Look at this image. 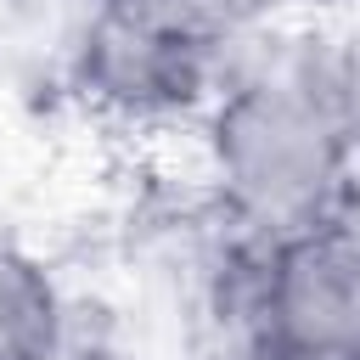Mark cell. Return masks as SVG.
<instances>
[{
  "label": "cell",
  "mask_w": 360,
  "mask_h": 360,
  "mask_svg": "<svg viewBox=\"0 0 360 360\" xmlns=\"http://www.w3.org/2000/svg\"><path fill=\"white\" fill-rule=\"evenodd\" d=\"M202 158L225 214L259 248L315 231L354 180V146L321 84V56L225 79L208 101Z\"/></svg>",
  "instance_id": "obj_1"
},
{
  "label": "cell",
  "mask_w": 360,
  "mask_h": 360,
  "mask_svg": "<svg viewBox=\"0 0 360 360\" xmlns=\"http://www.w3.org/2000/svg\"><path fill=\"white\" fill-rule=\"evenodd\" d=\"M225 45L186 0H101L79 39V84L118 118H174L219 96Z\"/></svg>",
  "instance_id": "obj_2"
},
{
  "label": "cell",
  "mask_w": 360,
  "mask_h": 360,
  "mask_svg": "<svg viewBox=\"0 0 360 360\" xmlns=\"http://www.w3.org/2000/svg\"><path fill=\"white\" fill-rule=\"evenodd\" d=\"M253 326L270 360H360V259L332 219L259 248Z\"/></svg>",
  "instance_id": "obj_3"
},
{
  "label": "cell",
  "mask_w": 360,
  "mask_h": 360,
  "mask_svg": "<svg viewBox=\"0 0 360 360\" xmlns=\"http://www.w3.org/2000/svg\"><path fill=\"white\" fill-rule=\"evenodd\" d=\"M62 354V292L51 270L0 242V360H56Z\"/></svg>",
  "instance_id": "obj_4"
},
{
  "label": "cell",
  "mask_w": 360,
  "mask_h": 360,
  "mask_svg": "<svg viewBox=\"0 0 360 360\" xmlns=\"http://www.w3.org/2000/svg\"><path fill=\"white\" fill-rule=\"evenodd\" d=\"M321 84H326L332 112H338V124H343V135L360 158V22L321 56Z\"/></svg>",
  "instance_id": "obj_5"
},
{
  "label": "cell",
  "mask_w": 360,
  "mask_h": 360,
  "mask_svg": "<svg viewBox=\"0 0 360 360\" xmlns=\"http://www.w3.org/2000/svg\"><path fill=\"white\" fill-rule=\"evenodd\" d=\"M186 6H191L208 28H219L225 39H236V34L270 22L276 11H287V6H298V0H186Z\"/></svg>",
  "instance_id": "obj_6"
},
{
  "label": "cell",
  "mask_w": 360,
  "mask_h": 360,
  "mask_svg": "<svg viewBox=\"0 0 360 360\" xmlns=\"http://www.w3.org/2000/svg\"><path fill=\"white\" fill-rule=\"evenodd\" d=\"M332 225H338V236L354 248V259H360V169H354V180H349V191L338 197V208L326 214Z\"/></svg>",
  "instance_id": "obj_7"
}]
</instances>
